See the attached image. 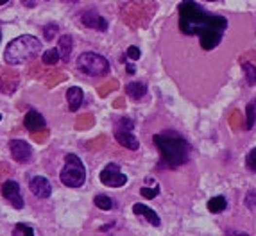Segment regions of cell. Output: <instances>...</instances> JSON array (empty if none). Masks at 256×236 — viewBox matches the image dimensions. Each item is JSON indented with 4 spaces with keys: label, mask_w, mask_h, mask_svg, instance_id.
I'll list each match as a JSON object with an SVG mask.
<instances>
[{
    "label": "cell",
    "mask_w": 256,
    "mask_h": 236,
    "mask_svg": "<svg viewBox=\"0 0 256 236\" xmlns=\"http://www.w3.org/2000/svg\"><path fill=\"white\" fill-rule=\"evenodd\" d=\"M226 206H228V202H226V199H224L222 195L208 200V209H210L212 213H222L224 209H226Z\"/></svg>",
    "instance_id": "cell-17"
},
{
    "label": "cell",
    "mask_w": 256,
    "mask_h": 236,
    "mask_svg": "<svg viewBox=\"0 0 256 236\" xmlns=\"http://www.w3.org/2000/svg\"><path fill=\"white\" fill-rule=\"evenodd\" d=\"M242 70L245 72L247 84H249V86H255L256 84V66L251 65V63H242Z\"/></svg>",
    "instance_id": "cell-20"
},
{
    "label": "cell",
    "mask_w": 256,
    "mask_h": 236,
    "mask_svg": "<svg viewBox=\"0 0 256 236\" xmlns=\"http://www.w3.org/2000/svg\"><path fill=\"white\" fill-rule=\"evenodd\" d=\"M59 179L65 186L68 188H79L83 186L86 181V168H84L83 161L79 160L75 154H67L65 158V166H63Z\"/></svg>",
    "instance_id": "cell-4"
},
{
    "label": "cell",
    "mask_w": 256,
    "mask_h": 236,
    "mask_svg": "<svg viewBox=\"0 0 256 236\" xmlns=\"http://www.w3.org/2000/svg\"><path fill=\"white\" fill-rule=\"evenodd\" d=\"M93 204L102 211H110V209L115 208V200L111 197H108V195H97L93 199Z\"/></svg>",
    "instance_id": "cell-18"
},
{
    "label": "cell",
    "mask_w": 256,
    "mask_h": 236,
    "mask_svg": "<svg viewBox=\"0 0 256 236\" xmlns=\"http://www.w3.org/2000/svg\"><path fill=\"white\" fill-rule=\"evenodd\" d=\"M77 70L88 77H102L110 72V63L104 55L95 52H84L77 57Z\"/></svg>",
    "instance_id": "cell-5"
},
{
    "label": "cell",
    "mask_w": 256,
    "mask_h": 236,
    "mask_svg": "<svg viewBox=\"0 0 256 236\" xmlns=\"http://www.w3.org/2000/svg\"><path fill=\"white\" fill-rule=\"evenodd\" d=\"M81 22L90 29H95V31H106L108 29V20L104 17L97 15L95 11H86L83 13L81 17Z\"/></svg>",
    "instance_id": "cell-10"
},
{
    "label": "cell",
    "mask_w": 256,
    "mask_h": 236,
    "mask_svg": "<svg viewBox=\"0 0 256 236\" xmlns=\"http://www.w3.org/2000/svg\"><path fill=\"white\" fill-rule=\"evenodd\" d=\"M9 150H11L13 160L17 163H27L31 160V156H33L31 145L27 142H23V140H11L9 142Z\"/></svg>",
    "instance_id": "cell-8"
},
{
    "label": "cell",
    "mask_w": 256,
    "mask_h": 236,
    "mask_svg": "<svg viewBox=\"0 0 256 236\" xmlns=\"http://www.w3.org/2000/svg\"><path fill=\"white\" fill-rule=\"evenodd\" d=\"M0 39H2V33H0Z\"/></svg>",
    "instance_id": "cell-32"
},
{
    "label": "cell",
    "mask_w": 256,
    "mask_h": 236,
    "mask_svg": "<svg viewBox=\"0 0 256 236\" xmlns=\"http://www.w3.org/2000/svg\"><path fill=\"white\" fill-rule=\"evenodd\" d=\"M2 195H4V199H6L15 209L23 208V199L17 181H11V179H9V181L4 182V184H2Z\"/></svg>",
    "instance_id": "cell-7"
},
{
    "label": "cell",
    "mask_w": 256,
    "mask_h": 236,
    "mask_svg": "<svg viewBox=\"0 0 256 236\" xmlns=\"http://www.w3.org/2000/svg\"><path fill=\"white\" fill-rule=\"evenodd\" d=\"M9 0H0V6H4V4H7Z\"/></svg>",
    "instance_id": "cell-30"
},
{
    "label": "cell",
    "mask_w": 256,
    "mask_h": 236,
    "mask_svg": "<svg viewBox=\"0 0 256 236\" xmlns=\"http://www.w3.org/2000/svg\"><path fill=\"white\" fill-rule=\"evenodd\" d=\"M22 4L27 7H34V0H22Z\"/></svg>",
    "instance_id": "cell-28"
},
{
    "label": "cell",
    "mask_w": 256,
    "mask_h": 236,
    "mask_svg": "<svg viewBox=\"0 0 256 236\" xmlns=\"http://www.w3.org/2000/svg\"><path fill=\"white\" fill-rule=\"evenodd\" d=\"M245 163H247V168H249L251 172H256V148H253V150L247 154Z\"/></svg>",
    "instance_id": "cell-26"
},
{
    "label": "cell",
    "mask_w": 256,
    "mask_h": 236,
    "mask_svg": "<svg viewBox=\"0 0 256 236\" xmlns=\"http://www.w3.org/2000/svg\"><path fill=\"white\" fill-rule=\"evenodd\" d=\"M99 179L108 188H120L128 182V176L120 172V166L117 163H110L104 166V170L99 174Z\"/></svg>",
    "instance_id": "cell-6"
},
{
    "label": "cell",
    "mask_w": 256,
    "mask_h": 236,
    "mask_svg": "<svg viewBox=\"0 0 256 236\" xmlns=\"http://www.w3.org/2000/svg\"><path fill=\"white\" fill-rule=\"evenodd\" d=\"M140 55H142V52H140L138 47H134V45H131V47L128 49V57H129V59L138 61V59H140Z\"/></svg>",
    "instance_id": "cell-27"
},
{
    "label": "cell",
    "mask_w": 256,
    "mask_h": 236,
    "mask_svg": "<svg viewBox=\"0 0 256 236\" xmlns=\"http://www.w3.org/2000/svg\"><path fill=\"white\" fill-rule=\"evenodd\" d=\"M29 188H31L34 197L38 199H49L50 193H52V184L49 182L47 177H41V176L33 177L31 182H29Z\"/></svg>",
    "instance_id": "cell-9"
},
{
    "label": "cell",
    "mask_w": 256,
    "mask_h": 236,
    "mask_svg": "<svg viewBox=\"0 0 256 236\" xmlns=\"http://www.w3.org/2000/svg\"><path fill=\"white\" fill-rule=\"evenodd\" d=\"M0 120H2V115H0Z\"/></svg>",
    "instance_id": "cell-33"
},
{
    "label": "cell",
    "mask_w": 256,
    "mask_h": 236,
    "mask_svg": "<svg viewBox=\"0 0 256 236\" xmlns=\"http://www.w3.org/2000/svg\"><path fill=\"white\" fill-rule=\"evenodd\" d=\"M255 122H256V100H251L249 104H247V124H245V127L253 129Z\"/></svg>",
    "instance_id": "cell-21"
},
{
    "label": "cell",
    "mask_w": 256,
    "mask_h": 236,
    "mask_svg": "<svg viewBox=\"0 0 256 236\" xmlns=\"http://www.w3.org/2000/svg\"><path fill=\"white\" fill-rule=\"evenodd\" d=\"M134 127V122L131 120V118H117V122H115V131H133Z\"/></svg>",
    "instance_id": "cell-22"
},
{
    "label": "cell",
    "mask_w": 256,
    "mask_h": 236,
    "mask_svg": "<svg viewBox=\"0 0 256 236\" xmlns=\"http://www.w3.org/2000/svg\"><path fill=\"white\" fill-rule=\"evenodd\" d=\"M145 91H147V88H145V84H142V83H129L128 86H126V93H128L133 100L144 99Z\"/></svg>",
    "instance_id": "cell-16"
},
{
    "label": "cell",
    "mask_w": 256,
    "mask_h": 236,
    "mask_svg": "<svg viewBox=\"0 0 256 236\" xmlns=\"http://www.w3.org/2000/svg\"><path fill=\"white\" fill-rule=\"evenodd\" d=\"M179 13V31L186 36L202 34L206 31L224 33L228 29V20L219 15L204 11L195 0H181L178 6Z\"/></svg>",
    "instance_id": "cell-1"
},
{
    "label": "cell",
    "mask_w": 256,
    "mask_h": 236,
    "mask_svg": "<svg viewBox=\"0 0 256 236\" xmlns=\"http://www.w3.org/2000/svg\"><path fill=\"white\" fill-rule=\"evenodd\" d=\"M23 126L31 132L41 131V129H45V118L39 115L38 111H29L25 118H23Z\"/></svg>",
    "instance_id": "cell-11"
},
{
    "label": "cell",
    "mask_w": 256,
    "mask_h": 236,
    "mask_svg": "<svg viewBox=\"0 0 256 236\" xmlns=\"http://www.w3.org/2000/svg\"><path fill=\"white\" fill-rule=\"evenodd\" d=\"M154 145L162 154V163L168 168H178L190 160V143L176 131H163L154 134Z\"/></svg>",
    "instance_id": "cell-2"
},
{
    "label": "cell",
    "mask_w": 256,
    "mask_h": 236,
    "mask_svg": "<svg viewBox=\"0 0 256 236\" xmlns=\"http://www.w3.org/2000/svg\"><path fill=\"white\" fill-rule=\"evenodd\" d=\"M206 2H215V0H206Z\"/></svg>",
    "instance_id": "cell-31"
},
{
    "label": "cell",
    "mask_w": 256,
    "mask_h": 236,
    "mask_svg": "<svg viewBox=\"0 0 256 236\" xmlns=\"http://www.w3.org/2000/svg\"><path fill=\"white\" fill-rule=\"evenodd\" d=\"M158 193H160V186H158V184L154 188H142V190H140V195L145 199H154Z\"/></svg>",
    "instance_id": "cell-25"
},
{
    "label": "cell",
    "mask_w": 256,
    "mask_h": 236,
    "mask_svg": "<svg viewBox=\"0 0 256 236\" xmlns=\"http://www.w3.org/2000/svg\"><path fill=\"white\" fill-rule=\"evenodd\" d=\"M83 99H84V93L79 86L68 88L67 100H68V108H70V111H77L79 108H81V104H83Z\"/></svg>",
    "instance_id": "cell-14"
},
{
    "label": "cell",
    "mask_w": 256,
    "mask_h": 236,
    "mask_svg": "<svg viewBox=\"0 0 256 236\" xmlns=\"http://www.w3.org/2000/svg\"><path fill=\"white\" fill-rule=\"evenodd\" d=\"M39 50H41V41L36 36L22 34L9 41L4 52V59L9 65H22V63L34 59L39 54Z\"/></svg>",
    "instance_id": "cell-3"
},
{
    "label": "cell",
    "mask_w": 256,
    "mask_h": 236,
    "mask_svg": "<svg viewBox=\"0 0 256 236\" xmlns=\"http://www.w3.org/2000/svg\"><path fill=\"white\" fill-rule=\"evenodd\" d=\"M115 140H117L122 147L129 148V150H138L140 148V142L136 140L131 131H115Z\"/></svg>",
    "instance_id": "cell-13"
},
{
    "label": "cell",
    "mask_w": 256,
    "mask_h": 236,
    "mask_svg": "<svg viewBox=\"0 0 256 236\" xmlns=\"http://www.w3.org/2000/svg\"><path fill=\"white\" fill-rule=\"evenodd\" d=\"M57 49H59V54H61L63 61L70 59V54H72V49H73L72 36H70V34H63L61 38H59V45H57Z\"/></svg>",
    "instance_id": "cell-15"
},
{
    "label": "cell",
    "mask_w": 256,
    "mask_h": 236,
    "mask_svg": "<svg viewBox=\"0 0 256 236\" xmlns=\"http://www.w3.org/2000/svg\"><path fill=\"white\" fill-rule=\"evenodd\" d=\"M57 31H59V29H57L56 23H49V25H45V29H43L45 39H47V41H50V39H54V36H56Z\"/></svg>",
    "instance_id": "cell-24"
},
{
    "label": "cell",
    "mask_w": 256,
    "mask_h": 236,
    "mask_svg": "<svg viewBox=\"0 0 256 236\" xmlns=\"http://www.w3.org/2000/svg\"><path fill=\"white\" fill-rule=\"evenodd\" d=\"M128 72H129V73H134V68L131 65H128Z\"/></svg>",
    "instance_id": "cell-29"
},
{
    "label": "cell",
    "mask_w": 256,
    "mask_h": 236,
    "mask_svg": "<svg viewBox=\"0 0 256 236\" xmlns=\"http://www.w3.org/2000/svg\"><path fill=\"white\" fill-rule=\"evenodd\" d=\"M15 235H27V236H34V229L31 225H25V224H17L15 225Z\"/></svg>",
    "instance_id": "cell-23"
},
{
    "label": "cell",
    "mask_w": 256,
    "mask_h": 236,
    "mask_svg": "<svg viewBox=\"0 0 256 236\" xmlns=\"http://www.w3.org/2000/svg\"><path fill=\"white\" fill-rule=\"evenodd\" d=\"M61 59V54H59V49H49L45 50L43 55H41V61H43L45 65H57V61Z\"/></svg>",
    "instance_id": "cell-19"
},
{
    "label": "cell",
    "mask_w": 256,
    "mask_h": 236,
    "mask_svg": "<svg viewBox=\"0 0 256 236\" xmlns=\"http://www.w3.org/2000/svg\"><path fill=\"white\" fill-rule=\"evenodd\" d=\"M133 213L145 217L147 222H149L150 225H154V227H158V225L162 224V220H160V217H158L156 211H154V209H150L149 206H145V204H140V202L133 204Z\"/></svg>",
    "instance_id": "cell-12"
}]
</instances>
